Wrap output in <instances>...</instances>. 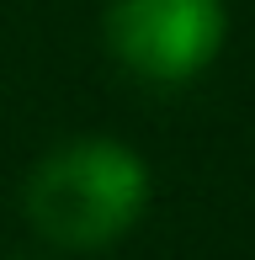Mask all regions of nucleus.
Here are the masks:
<instances>
[{
    "label": "nucleus",
    "instance_id": "nucleus-1",
    "mask_svg": "<svg viewBox=\"0 0 255 260\" xmlns=\"http://www.w3.org/2000/svg\"><path fill=\"white\" fill-rule=\"evenodd\" d=\"M149 207V165L117 138H69L27 175V218L59 250H107Z\"/></svg>",
    "mask_w": 255,
    "mask_h": 260
},
{
    "label": "nucleus",
    "instance_id": "nucleus-2",
    "mask_svg": "<svg viewBox=\"0 0 255 260\" xmlns=\"http://www.w3.org/2000/svg\"><path fill=\"white\" fill-rule=\"evenodd\" d=\"M112 58L144 85H192L229 43L224 0H112L101 16Z\"/></svg>",
    "mask_w": 255,
    "mask_h": 260
}]
</instances>
